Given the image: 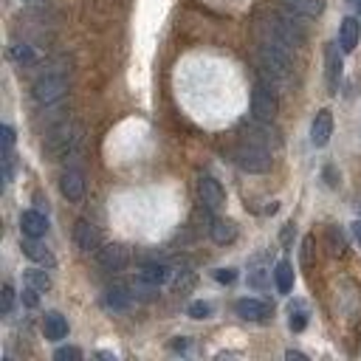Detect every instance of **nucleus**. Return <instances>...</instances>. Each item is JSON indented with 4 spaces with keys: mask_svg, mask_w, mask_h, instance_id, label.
<instances>
[{
    "mask_svg": "<svg viewBox=\"0 0 361 361\" xmlns=\"http://www.w3.org/2000/svg\"><path fill=\"white\" fill-rule=\"evenodd\" d=\"M358 37H361V17H355V15L344 17L342 26H339V45L350 54L358 45Z\"/></svg>",
    "mask_w": 361,
    "mask_h": 361,
    "instance_id": "2eb2a0df",
    "label": "nucleus"
},
{
    "mask_svg": "<svg viewBox=\"0 0 361 361\" xmlns=\"http://www.w3.org/2000/svg\"><path fill=\"white\" fill-rule=\"evenodd\" d=\"M347 3H350V9L355 12V17H361V0H347Z\"/></svg>",
    "mask_w": 361,
    "mask_h": 361,
    "instance_id": "72a5a7b5",
    "label": "nucleus"
},
{
    "mask_svg": "<svg viewBox=\"0 0 361 361\" xmlns=\"http://www.w3.org/2000/svg\"><path fill=\"white\" fill-rule=\"evenodd\" d=\"M0 133H3V153H12V144H15V130L9 124L0 127Z\"/></svg>",
    "mask_w": 361,
    "mask_h": 361,
    "instance_id": "7c9ffc66",
    "label": "nucleus"
},
{
    "mask_svg": "<svg viewBox=\"0 0 361 361\" xmlns=\"http://www.w3.org/2000/svg\"><path fill=\"white\" fill-rule=\"evenodd\" d=\"M232 161H235L243 172H249V175H262V172H268L271 167H274L271 150H268V147H260V144H254V142L237 144V147L232 150Z\"/></svg>",
    "mask_w": 361,
    "mask_h": 361,
    "instance_id": "7ed1b4c3",
    "label": "nucleus"
},
{
    "mask_svg": "<svg viewBox=\"0 0 361 361\" xmlns=\"http://www.w3.org/2000/svg\"><path fill=\"white\" fill-rule=\"evenodd\" d=\"M215 280H217V283H226V285H232V283L237 280V271H235V268H217V271H215Z\"/></svg>",
    "mask_w": 361,
    "mask_h": 361,
    "instance_id": "c85d7f7f",
    "label": "nucleus"
},
{
    "mask_svg": "<svg viewBox=\"0 0 361 361\" xmlns=\"http://www.w3.org/2000/svg\"><path fill=\"white\" fill-rule=\"evenodd\" d=\"M198 198H201V203L209 212H217L226 203V192L220 187V180H215L212 175H201V180H198Z\"/></svg>",
    "mask_w": 361,
    "mask_h": 361,
    "instance_id": "423d86ee",
    "label": "nucleus"
},
{
    "mask_svg": "<svg viewBox=\"0 0 361 361\" xmlns=\"http://www.w3.org/2000/svg\"><path fill=\"white\" fill-rule=\"evenodd\" d=\"M353 235H355V240H358V246H361V220L353 223Z\"/></svg>",
    "mask_w": 361,
    "mask_h": 361,
    "instance_id": "f704fd0d",
    "label": "nucleus"
},
{
    "mask_svg": "<svg viewBox=\"0 0 361 361\" xmlns=\"http://www.w3.org/2000/svg\"><path fill=\"white\" fill-rule=\"evenodd\" d=\"M288 325H291L294 333L305 330V325H308V313H305L302 302H294V305H291V319H288Z\"/></svg>",
    "mask_w": 361,
    "mask_h": 361,
    "instance_id": "b1692460",
    "label": "nucleus"
},
{
    "mask_svg": "<svg viewBox=\"0 0 361 361\" xmlns=\"http://www.w3.org/2000/svg\"><path fill=\"white\" fill-rule=\"evenodd\" d=\"M285 355H288V358H296V361H305V355H302V353H294V350H288Z\"/></svg>",
    "mask_w": 361,
    "mask_h": 361,
    "instance_id": "c9c22d12",
    "label": "nucleus"
},
{
    "mask_svg": "<svg viewBox=\"0 0 361 361\" xmlns=\"http://www.w3.org/2000/svg\"><path fill=\"white\" fill-rule=\"evenodd\" d=\"M342 51L339 42H330L325 49V76H328V87L330 94H339V82H342V74H344V60H342Z\"/></svg>",
    "mask_w": 361,
    "mask_h": 361,
    "instance_id": "0eeeda50",
    "label": "nucleus"
},
{
    "mask_svg": "<svg viewBox=\"0 0 361 361\" xmlns=\"http://www.w3.org/2000/svg\"><path fill=\"white\" fill-rule=\"evenodd\" d=\"M169 265L167 262H158V260H153V262H142V268H139V277L144 280V283H150V285H164L167 280H169Z\"/></svg>",
    "mask_w": 361,
    "mask_h": 361,
    "instance_id": "f3484780",
    "label": "nucleus"
},
{
    "mask_svg": "<svg viewBox=\"0 0 361 361\" xmlns=\"http://www.w3.org/2000/svg\"><path fill=\"white\" fill-rule=\"evenodd\" d=\"M26 3H40V0H26Z\"/></svg>",
    "mask_w": 361,
    "mask_h": 361,
    "instance_id": "e433bc0d",
    "label": "nucleus"
},
{
    "mask_svg": "<svg viewBox=\"0 0 361 361\" xmlns=\"http://www.w3.org/2000/svg\"><path fill=\"white\" fill-rule=\"evenodd\" d=\"M235 310H237L240 319H246V322H265L268 316H271V305L265 299H254V296L237 299Z\"/></svg>",
    "mask_w": 361,
    "mask_h": 361,
    "instance_id": "9d476101",
    "label": "nucleus"
},
{
    "mask_svg": "<svg viewBox=\"0 0 361 361\" xmlns=\"http://www.w3.org/2000/svg\"><path fill=\"white\" fill-rule=\"evenodd\" d=\"M37 294H40L37 288H31V285H26V288H23V302H26L28 308H37V302H40V296H37Z\"/></svg>",
    "mask_w": 361,
    "mask_h": 361,
    "instance_id": "2f4dec72",
    "label": "nucleus"
},
{
    "mask_svg": "<svg viewBox=\"0 0 361 361\" xmlns=\"http://www.w3.org/2000/svg\"><path fill=\"white\" fill-rule=\"evenodd\" d=\"M187 313L192 316V319H209V316H212V305L209 302H192Z\"/></svg>",
    "mask_w": 361,
    "mask_h": 361,
    "instance_id": "a878e982",
    "label": "nucleus"
},
{
    "mask_svg": "<svg viewBox=\"0 0 361 361\" xmlns=\"http://www.w3.org/2000/svg\"><path fill=\"white\" fill-rule=\"evenodd\" d=\"M74 243H76V249L79 251H85V254H90V251H99L102 246V237H99V229L90 220H76V226H74Z\"/></svg>",
    "mask_w": 361,
    "mask_h": 361,
    "instance_id": "6e6552de",
    "label": "nucleus"
},
{
    "mask_svg": "<svg viewBox=\"0 0 361 361\" xmlns=\"http://www.w3.org/2000/svg\"><path fill=\"white\" fill-rule=\"evenodd\" d=\"M310 254H313V237L308 235L302 243V265H310Z\"/></svg>",
    "mask_w": 361,
    "mask_h": 361,
    "instance_id": "473e14b6",
    "label": "nucleus"
},
{
    "mask_svg": "<svg viewBox=\"0 0 361 361\" xmlns=\"http://www.w3.org/2000/svg\"><path fill=\"white\" fill-rule=\"evenodd\" d=\"M280 90L268 82H257L254 90H251V116L254 119H262V121H274L277 119V110H280Z\"/></svg>",
    "mask_w": 361,
    "mask_h": 361,
    "instance_id": "20e7f679",
    "label": "nucleus"
},
{
    "mask_svg": "<svg viewBox=\"0 0 361 361\" xmlns=\"http://www.w3.org/2000/svg\"><path fill=\"white\" fill-rule=\"evenodd\" d=\"M333 135V113L328 108H322L319 113H316L313 124H310V144L313 147H325L330 142Z\"/></svg>",
    "mask_w": 361,
    "mask_h": 361,
    "instance_id": "9b49d317",
    "label": "nucleus"
},
{
    "mask_svg": "<svg viewBox=\"0 0 361 361\" xmlns=\"http://www.w3.org/2000/svg\"><path fill=\"white\" fill-rule=\"evenodd\" d=\"M42 333L49 342H62L68 336V319L62 313L51 310V313H45V319H42Z\"/></svg>",
    "mask_w": 361,
    "mask_h": 361,
    "instance_id": "dca6fc26",
    "label": "nucleus"
},
{
    "mask_svg": "<svg viewBox=\"0 0 361 361\" xmlns=\"http://www.w3.org/2000/svg\"><path fill=\"white\" fill-rule=\"evenodd\" d=\"M12 305H15V288H12V285H3V316L12 313Z\"/></svg>",
    "mask_w": 361,
    "mask_h": 361,
    "instance_id": "c756f323",
    "label": "nucleus"
},
{
    "mask_svg": "<svg viewBox=\"0 0 361 361\" xmlns=\"http://www.w3.org/2000/svg\"><path fill=\"white\" fill-rule=\"evenodd\" d=\"M60 192H62L71 203L82 201V195H85V175H82L79 169H65L62 178H60Z\"/></svg>",
    "mask_w": 361,
    "mask_h": 361,
    "instance_id": "ddd939ff",
    "label": "nucleus"
},
{
    "mask_svg": "<svg viewBox=\"0 0 361 361\" xmlns=\"http://www.w3.org/2000/svg\"><path fill=\"white\" fill-rule=\"evenodd\" d=\"M133 299H135V296H133V288H130V285H113V288L105 291V308L113 310V313L130 310Z\"/></svg>",
    "mask_w": 361,
    "mask_h": 361,
    "instance_id": "4468645a",
    "label": "nucleus"
},
{
    "mask_svg": "<svg viewBox=\"0 0 361 361\" xmlns=\"http://www.w3.org/2000/svg\"><path fill=\"white\" fill-rule=\"evenodd\" d=\"M26 285H31L37 291H49L51 288V277L45 274V271H40V268H28L26 271Z\"/></svg>",
    "mask_w": 361,
    "mask_h": 361,
    "instance_id": "5701e85b",
    "label": "nucleus"
},
{
    "mask_svg": "<svg viewBox=\"0 0 361 361\" xmlns=\"http://www.w3.org/2000/svg\"><path fill=\"white\" fill-rule=\"evenodd\" d=\"M274 285L280 294H291L294 291V265L288 260H280L274 265Z\"/></svg>",
    "mask_w": 361,
    "mask_h": 361,
    "instance_id": "412c9836",
    "label": "nucleus"
},
{
    "mask_svg": "<svg viewBox=\"0 0 361 361\" xmlns=\"http://www.w3.org/2000/svg\"><path fill=\"white\" fill-rule=\"evenodd\" d=\"M328 237H330V246H333V254H344L347 243H344V235L336 229V226H330L328 229Z\"/></svg>",
    "mask_w": 361,
    "mask_h": 361,
    "instance_id": "bb28decb",
    "label": "nucleus"
},
{
    "mask_svg": "<svg viewBox=\"0 0 361 361\" xmlns=\"http://www.w3.org/2000/svg\"><path fill=\"white\" fill-rule=\"evenodd\" d=\"M96 260H99V265L105 268V271H124L127 268V262H130V254H127V249L124 246H119V243H108V246H102L99 251H96Z\"/></svg>",
    "mask_w": 361,
    "mask_h": 361,
    "instance_id": "1a4fd4ad",
    "label": "nucleus"
},
{
    "mask_svg": "<svg viewBox=\"0 0 361 361\" xmlns=\"http://www.w3.org/2000/svg\"><path fill=\"white\" fill-rule=\"evenodd\" d=\"M79 142H82L79 127H74L71 121H60V124L49 127L42 147H45V153H49L54 161H60V158L74 156V153L79 150Z\"/></svg>",
    "mask_w": 361,
    "mask_h": 361,
    "instance_id": "f257e3e1",
    "label": "nucleus"
},
{
    "mask_svg": "<svg viewBox=\"0 0 361 361\" xmlns=\"http://www.w3.org/2000/svg\"><path fill=\"white\" fill-rule=\"evenodd\" d=\"M260 262H262V257H257L254 265H251V271H249V285H251V288H265V285H268V283H265L268 271H265Z\"/></svg>",
    "mask_w": 361,
    "mask_h": 361,
    "instance_id": "393cba45",
    "label": "nucleus"
},
{
    "mask_svg": "<svg viewBox=\"0 0 361 361\" xmlns=\"http://www.w3.org/2000/svg\"><path fill=\"white\" fill-rule=\"evenodd\" d=\"M20 232H23V237H45V232H49V217L37 209H26L20 215Z\"/></svg>",
    "mask_w": 361,
    "mask_h": 361,
    "instance_id": "f8f14e48",
    "label": "nucleus"
},
{
    "mask_svg": "<svg viewBox=\"0 0 361 361\" xmlns=\"http://www.w3.org/2000/svg\"><path fill=\"white\" fill-rule=\"evenodd\" d=\"M246 142H254V144H260V147H280L283 144V139H280V130L274 127V121H262V119H249L246 121Z\"/></svg>",
    "mask_w": 361,
    "mask_h": 361,
    "instance_id": "39448f33",
    "label": "nucleus"
},
{
    "mask_svg": "<svg viewBox=\"0 0 361 361\" xmlns=\"http://www.w3.org/2000/svg\"><path fill=\"white\" fill-rule=\"evenodd\" d=\"M54 358H57V361H79V358H82V350H76V347H60V350L54 353Z\"/></svg>",
    "mask_w": 361,
    "mask_h": 361,
    "instance_id": "cd10ccee",
    "label": "nucleus"
},
{
    "mask_svg": "<svg viewBox=\"0 0 361 361\" xmlns=\"http://www.w3.org/2000/svg\"><path fill=\"white\" fill-rule=\"evenodd\" d=\"M23 254L28 257V260H34V262H42V265H54V257H51V251L45 249L42 243H40V237H26L23 240Z\"/></svg>",
    "mask_w": 361,
    "mask_h": 361,
    "instance_id": "6ab92c4d",
    "label": "nucleus"
},
{
    "mask_svg": "<svg viewBox=\"0 0 361 361\" xmlns=\"http://www.w3.org/2000/svg\"><path fill=\"white\" fill-rule=\"evenodd\" d=\"M209 232H212V240L220 243V246H229V243L237 240V226L232 220H223V217L212 220V229Z\"/></svg>",
    "mask_w": 361,
    "mask_h": 361,
    "instance_id": "a211bd4d",
    "label": "nucleus"
},
{
    "mask_svg": "<svg viewBox=\"0 0 361 361\" xmlns=\"http://www.w3.org/2000/svg\"><path fill=\"white\" fill-rule=\"evenodd\" d=\"M283 6L291 9L299 17H319L322 15V0H283Z\"/></svg>",
    "mask_w": 361,
    "mask_h": 361,
    "instance_id": "aec40b11",
    "label": "nucleus"
},
{
    "mask_svg": "<svg viewBox=\"0 0 361 361\" xmlns=\"http://www.w3.org/2000/svg\"><path fill=\"white\" fill-rule=\"evenodd\" d=\"M65 94H68V76L62 71H45L31 85V99L37 105H45V108L60 102Z\"/></svg>",
    "mask_w": 361,
    "mask_h": 361,
    "instance_id": "f03ea898",
    "label": "nucleus"
},
{
    "mask_svg": "<svg viewBox=\"0 0 361 361\" xmlns=\"http://www.w3.org/2000/svg\"><path fill=\"white\" fill-rule=\"evenodd\" d=\"M9 54H12V60H15L20 68H28V65L34 62V51H31V45H26V42H15L12 49H9Z\"/></svg>",
    "mask_w": 361,
    "mask_h": 361,
    "instance_id": "4be33fe9",
    "label": "nucleus"
}]
</instances>
